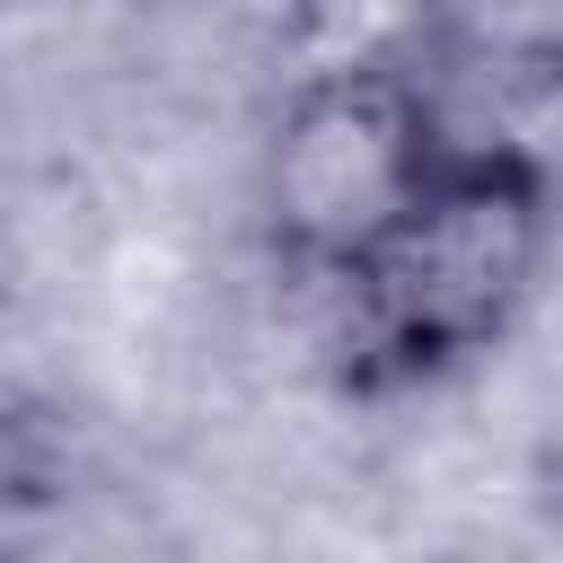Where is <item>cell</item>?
<instances>
[{
    "instance_id": "obj_1",
    "label": "cell",
    "mask_w": 563,
    "mask_h": 563,
    "mask_svg": "<svg viewBox=\"0 0 563 563\" xmlns=\"http://www.w3.org/2000/svg\"><path fill=\"white\" fill-rule=\"evenodd\" d=\"M563 167L510 132H457L413 211L325 290L334 378L352 396H413L501 352L554 264Z\"/></svg>"
},
{
    "instance_id": "obj_2",
    "label": "cell",
    "mask_w": 563,
    "mask_h": 563,
    "mask_svg": "<svg viewBox=\"0 0 563 563\" xmlns=\"http://www.w3.org/2000/svg\"><path fill=\"white\" fill-rule=\"evenodd\" d=\"M449 79L431 70H343L282 79L255 150V229L299 290H334L440 176L457 150Z\"/></svg>"
},
{
    "instance_id": "obj_3",
    "label": "cell",
    "mask_w": 563,
    "mask_h": 563,
    "mask_svg": "<svg viewBox=\"0 0 563 563\" xmlns=\"http://www.w3.org/2000/svg\"><path fill=\"white\" fill-rule=\"evenodd\" d=\"M466 35V0H282L273 62L282 79H343V70H431Z\"/></svg>"
}]
</instances>
